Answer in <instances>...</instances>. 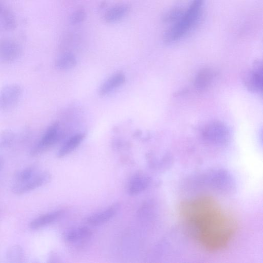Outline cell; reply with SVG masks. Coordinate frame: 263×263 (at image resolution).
I'll list each match as a JSON object with an SVG mask.
<instances>
[{"mask_svg":"<svg viewBox=\"0 0 263 263\" xmlns=\"http://www.w3.org/2000/svg\"><path fill=\"white\" fill-rule=\"evenodd\" d=\"M21 47L14 41L4 39L0 41V62L11 63L16 60L20 55Z\"/></svg>","mask_w":263,"mask_h":263,"instance_id":"52a82bcc","label":"cell"},{"mask_svg":"<svg viewBox=\"0 0 263 263\" xmlns=\"http://www.w3.org/2000/svg\"><path fill=\"white\" fill-rule=\"evenodd\" d=\"M184 10L180 6H176L167 12L163 16V21L167 23H175L182 15Z\"/></svg>","mask_w":263,"mask_h":263,"instance_id":"ffe728a7","label":"cell"},{"mask_svg":"<svg viewBox=\"0 0 263 263\" xmlns=\"http://www.w3.org/2000/svg\"><path fill=\"white\" fill-rule=\"evenodd\" d=\"M92 234L91 230L86 227L72 229L64 234V239L67 242H74L88 238Z\"/></svg>","mask_w":263,"mask_h":263,"instance_id":"7c38bea8","label":"cell"},{"mask_svg":"<svg viewBox=\"0 0 263 263\" xmlns=\"http://www.w3.org/2000/svg\"><path fill=\"white\" fill-rule=\"evenodd\" d=\"M85 13L82 10L76 11L72 14L70 18V21L72 24H77L82 22L85 18Z\"/></svg>","mask_w":263,"mask_h":263,"instance_id":"603a6c76","label":"cell"},{"mask_svg":"<svg viewBox=\"0 0 263 263\" xmlns=\"http://www.w3.org/2000/svg\"><path fill=\"white\" fill-rule=\"evenodd\" d=\"M148 182V178L145 176L138 175L134 176L129 183L128 193L130 195H136L141 193L146 188Z\"/></svg>","mask_w":263,"mask_h":263,"instance_id":"5bb4252c","label":"cell"},{"mask_svg":"<svg viewBox=\"0 0 263 263\" xmlns=\"http://www.w3.org/2000/svg\"><path fill=\"white\" fill-rule=\"evenodd\" d=\"M15 26L14 16L8 11L0 12V28L5 30L13 29Z\"/></svg>","mask_w":263,"mask_h":263,"instance_id":"d6986e66","label":"cell"},{"mask_svg":"<svg viewBox=\"0 0 263 263\" xmlns=\"http://www.w3.org/2000/svg\"><path fill=\"white\" fill-rule=\"evenodd\" d=\"M77 64L74 56L67 53L60 57L55 62V67L60 70H67L74 67Z\"/></svg>","mask_w":263,"mask_h":263,"instance_id":"e0dca14e","label":"cell"},{"mask_svg":"<svg viewBox=\"0 0 263 263\" xmlns=\"http://www.w3.org/2000/svg\"><path fill=\"white\" fill-rule=\"evenodd\" d=\"M4 166V159L3 157L0 155V171L2 170Z\"/></svg>","mask_w":263,"mask_h":263,"instance_id":"cb8c5ba5","label":"cell"},{"mask_svg":"<svg viewBox=\"0 0 263 263\" xmlns=\"http://www.w3.org/2000/svg\"><path fill=\"white\" fill-rule=\"evenodd\" d=\"M14 134L10 130H4L0 133V146L9 145L14 138Z\"/></svg>","mask_w":263,"mask_h":263,"instance_id":"7402d4cb","label":"cell"},{"mask_svg":"<svg viewBox=\"0 0 263 263\" xmlns=\"http://www.w3.org/2000/svg\"><path fill=\"white\" fill-rule=\"evenodd\" d=\"M204 0H193L179 19L165 32V43L176 42L187 35L200 20Z\"/></svg>","mask_w":263,"mask_h":263,"instance_id":"7a4b0ae2","label":"cell"},{"mask_svg":"<svg viewBox=\"0 0 263 263\" xmlns=\"http://www.w3.org/2000/svg\"><path fill=\"white\" fill-rule=\"evenodd\" d=\"M203 138L208 141L215 144L226 142L230 136L228 127L219 121H214L208 124L202 131Z\"/></svg>","mask_w":263,"mask_h":263,"instance_id":"5b68a950","label":"cell"},{"mask_svg":"<svg viewBox=\"0 0 263 263\" xmlns=\"http://www.w3.org/2000/svg\"><path fill=\"white\" fill-rule=\"evenodd\" d=\"M213 72L209 69H203L197 74L195 80V86L199 90L206 88L212 81Z\"/></svg>","mask_w":263,"mask_h":263,"instance_id":"9a60e30c","label":"cell"},{"mask_svg":"<svg viewBox=\"0 0 263 263\" xmlns=\"http://www.w3.org/2000/svg\"><path fill=\"white\" fill-rule=\"evenodd\" d=\"M125 80V76L123 73L118 72L113 74L101 85L99 88V94L101 96L108 94L123 84Z\"/></svg>","mask_w":263,"mask_h":263,"instance_id":"8fae6325","label":"cell"},{"mask_svg":"<svg viewBox=\"0 0 263 263\" xmlns=\"http://www.w3.org/2000/svg\"><path fill=\"white\" fill-rule=\"evenodd\" d=\"M60 128L58 123L50 125L45 130L41 139L31 148L30 155L36 156L55 144L60 139Z\"/></svg>","mask_w":263,"mask_h":263,"instance_id":"3957f363","label":"cell"},{"mask_svg":"<svg viewBox=\"0 0 263 263\" xmlns=\"http://www.w3.org/2000/svg\"><path fill=\"white\" fill-rule=\"evenodd\" d=\"M84 138V135L81 134H77L70 137L59 149L57 156L61 158L70 153L80 144Z\"/></svg>","mask_w":263,"mask_h":263,"instance_id":"4fadbf2b","label":"cell"},{"mask_svg":"<svg viewBox=\"0 0 263 263\" xmlns=\"http://www.w3.org/2000/svg\"><path fill=\"white\" fill-rule=\"evenodd\" d=\"M179 214L188 234L208 252L226 249L237 230L235 219L209 196H199L182 202Z\"/></svg>","mask_w":263,"mask_h":263,"instance_id":"6da1fadb","label":"cell"},{"mask_svg":"<svg viewBox=\"0 0 263 263\" xmlns=\"http://www.w3.org/2000/svg\"><path fill=\"white\" fill-rule=\"evenodd\" d=\"M36 173V168L33 166L27 167L18 171L15 174L16 182H21L27 180Z\"/></svg>","mask_w":263,"mask_h":263,"instance_id":"44dd1931","label":"cell"},{"mask_svg":"<svg viewBox=\"0 0 263 263\" xmlns=\"http://www.w3.org/2000/svg\"><path fill=\"white\" fill-rule=\"evenodd\" d=\"M51 179V175L47 172L37 173L29 179L16 182L12 187V191L17 195L23 194L34 190L46 183Z\"/></svg>","mask_w":263,"mask_h":263,"instance_id":"8992f818","label":"cell"},{"mask_svg":"<svg viewBox=\"0 0 263 263\" xmlns=\"http://www.w3.org/2000/svg\"><path fill=\"white\" fill-rule=\"evenodd\" d=\"M120 205L116 203L101 212L91 215L87 218V222L93 226L102 224L111 219L117 213Z\"/></svg>","mask_w":263,"mask_h":263,"instance_id":"9c48e42d","label":"cell"},{"mask_svg":"<svg viewBox=\"0 0 263 263\" xmlns=\"http://www.w3.org/2000/svg\"><path fill=\"white\" fill-rule=\"evenodd\" d=\"M23 89L17 84H10L0 89V109L7 111L13 108L20 101Z\"/></svg>","mask_w":263,"mask_h":263,"instance_id":"277c9868","label":"cell"},{"mask_svg":"<svg viewBox=\"0 0 263 263\" xmlns=\"http://www.w3.org/2000/svg\"><path fill=\"white\" fill-rule=\"evenodd\" d=\"M126 6L120 5L109 9L105 15V19L108 22H114L121 19L127 11Z\"/></svg>","mask_w":263,"mask_h":263,"instance_id":"2e32d148","label":"cell"},{"mask_svg":"<svg viewBox=\"0 0 263 263\" xmlns=\"http://www.w3.org/2000/svg\"><path fill=\"white\" fill-rule=\"evenodd\" d=\"M248 88L254 91L261 92L262 89V69L261 63L256 62L245 79Z\"/></svg>","mask_w":263,"mask_h":263,"instance_id":"ba28073f","label":"cell"},{"mask_svg":"<svg viewBox=\"0 0 263 263\" xmlns=\"http://www.w3.org/2000/svg\"><path fill=\"white\" fill-rule=\"evenodd\" d=\"M2 10V8H1V6H0V12H1Z\"/></svg>","mask_w":263,"mask_h":263,"instance_id":"d4e9b609","label":"cell"},{"mask_svg":"<svg viewBox=\"0 0 263 263\" xmlns=\"http://www.w3.org/2000/svg\"><path fill=\"white\" fill-rule=\"evenodd\" d=\"M24 254L23 249L21 246L13 245L7 248L6 257L10 262H20L23 259Z\"/></svg>","mask_w":263,"mask_h":263,"instance_id":"ac0fdd59","label":"cell"},{"mask_svg":"<svg viewBox=\"0 0 263 263\" xmlns=\"http://www.w3.org/2000/svg\"><path fill=\"white\" fill-rule=\"evenodd\" d=\"M63 214V210H57L41 215L30 222L29 227L32 230L39 229L55 221Z\"/></svg>","mask_w":263,"mask_h":263,"instance_id":"30bf717a","label":"cell"}]
</instances>
